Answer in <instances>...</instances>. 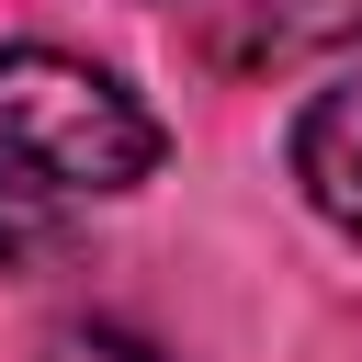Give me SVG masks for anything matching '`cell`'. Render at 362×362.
Masks as SVG:
<instances>
[{"label": "cell", "instance_id": "obj_1", "mask_svg": "<svg viewBox=\"0 0 362 362\" xmlns=\"http://www.w3.org/2000/svg\"><path fill=\"white\" fill-rule=\"evenodd\" d=\"M0 170L34 192H124L158 170V124L113 68L11 45L0 57Z\"/></svg>", "mask_w": 362, "mask_h": 362}, {"label": "cell", "instance_id": "obj_2", "mask_svg": "<svg viewBox=\"0 0 362 362\" xmlns=\"http://www.w3.org/2000/svg\"><path fill=\"white\" fill-rule=\"evenodd\" d=\"M294 181H305V204H317L328 226L362 238V68L294 113Z\"/></svg>", "mask_w": 362, "mask_h": 362}, {"label": "cell", "instance_id": "obj_3", "mask_svg": "<svg viewBox=\"0 0 362 362\" xmlns=\"http://www.w3.org/2000/svg\"><path fill=\"white\" fill-rule=\"evenodd\" d=\"M204 23H215V57L260 68V57H305V45L362 34V0H204Z\"/></svg>", "mask_w": 362, "mask_h": 362}, {"label": "cell", "instance_id": "obj_4", "mask_svg": "<svg viewBox=\"0 0 362 362\" xmlns=\"http://www.w3.org/2000/svg\"><path fill=\"white\" fill-rule=\"evenodd\" d=\"M45 362H170V351H147V339H124V328H68Z\"/></svg>", "mask_w": 362, "mask_h": 362}, {"label": "cell", "instance_id": "obj_5", "mask_svg": "<svg viewBox=\"0 0 362 362\" xmlns=\"http://www.w3.org/2000/svg\"><path fill=\"white\" fill-rule=\"evenodd\" d=\"M45 238V215H34V181H0V260H23Z\"/></svg>", "mask_w": 362, "mask_h": 362}]
</instances>
